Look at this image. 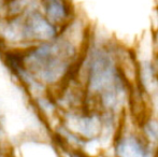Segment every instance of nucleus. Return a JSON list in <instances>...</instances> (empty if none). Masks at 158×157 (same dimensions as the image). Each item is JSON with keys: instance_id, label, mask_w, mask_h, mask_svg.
<instances>
[{"instance_id": "3", "label": "nucleus", "mask_w": 158, "mask_h": 157, "mask_svg": "<svg viewBox=\"0 0 158 157\" xmlns=\"http://www.w3.org/2000/svg\"><path fill=\"white\" fill-rule=\"evenodd\" d=\"M110 151L117 157H156V147L142 136L128 112L121 119Z\"/></svg>"}, {"instance_id": "10", "label": "nucleus", "mask_w": 158, "mask_h": 157, "mask_svg": "<svg viewBox=\"0 0 158 157\" xmlns=\"http://www.w3.org/2000/svg\"><path fill=\"white\" fill-rule=\"evenodd\" d=\"M2 137H3V127H2L1 123H0V141L2 140Z\"/></svg>"}, {"instance_id": "4", "label": "nucleus", "mask_w": 158, "mask_h": 157, "mask_svg": "<svg viewBox=\"0 0 158 157\" xmlns=\"http://www.w3.org/2000/svg\"><path fill=\"white\" fill-rule=\"evenodd\" d=\"M21 15V29L24 50L30 46L52 41L59 36L61 29L50 22L40 9Z\"/></svg>"}, {"instance_id": "1", "label": "nucleus", "mask_w": 158, "mask_h": 157, "mask_svg": "<svg viewBox=\"0 0 158 157\" xmlns=\"http://www.w3.org/2000/svg\"><path fill=\"white\" fill-rule=\"evenodd\" d=\"M93 32L77 16L52 41L25 50L4 51V60L15 76L35 96L57 90L75 72Z\"/></svg>"}, {"instance_id": "7", "label": "nucleus", "mask_w": 158, "mask_h": 157, "mask_svg": "<svg viewBox=\"0 0 158 157\" xmlns=\"http://www.w3.org/2000/svg\"><path fill=\"white\" fill-rule=\"evenodd\" d=\"M41 0H4L6 15H19L40 8Z\"/></svg>"}, {"instance_id": "5", "label": "nucleus", "mask_w": 158, "mask_h": 157, "mask_svg": "<svg viewBox=\"0 0 158 157\" xmlns=\"http://www.w3.org/2000/svg\"><path fill=\"white\" fill-rule=\"evenodd\" d=\"M39 9L48 21L60 29L77 16L72 0H41Z\"/></svg>"}, {"instance_id": "6", "label": "nucleus", "mask_w": 158, "mask_h": 157, "mask_svg": "<svg viewBox=\"0 0 158 157\" xmlns=\"http://www.w3.org/2000/svg\"><path fill=\"white\" fill-rule=\"evenodd\" d=\"M142 136L157 149L158 147V115L148 113L142 118L135 122Z\"/></svg>"}, {"instance_id": "2", "label": "nucleus", "mask_w": 158, "mask_h": 157, "mask_svg": "<svg viewBox=\"0 0 158 157\" xmlns=\"http://www.w3.org/2000/svg\"><path fill=\"white\" fill-rule=\"evenodd\" d=\"M119 44L92 34L75 78L86 93L87 107L123 118L135 85L127 80L118 58Z\"/></svg>"}, {"instance_id": "9", "label": "nucleus", "mask_w": 158, "mask_h": 157, "mask_svg": "<svg viewBox=\"0 0 158 157\" xmlns=\"http://www.w3.org/2000/svg\"><path fill=\"white\" fill-rule=\"evenodd\" d=\"M99 157H117V156H115L114 154L112 153V152L110 151V153H108V152H106V153H103L102 155H100Z\"/></svg>"}, {"instance_id": "8", "label": "nucleus", "mask_w": 158, "mask_h": 157, "mask_svg": "<svg viewBox=\"0 0 158 157\" xmlns=\"http://www.w3.org/2000/svg\"><path fill=\"white\" fill-rule=\"evenodd\" d=\"M63 153L66 157H94L85 152L80 151V150H67V151H63Z\"/></svg>"}]
</instances>
